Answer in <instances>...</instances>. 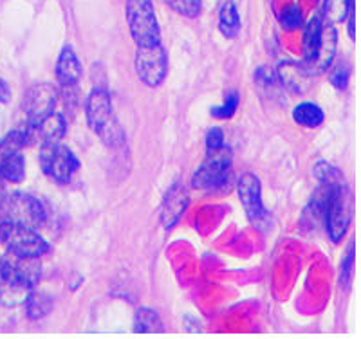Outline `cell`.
Instances as JSON below:
<instances>
[{"label": "cell", "instance_id": "1", "mask_svg": "<svg viewBox=\"0 0 361 339\" xmlns=\"http://www.w3.org/2000/svg\"><path fill=\"white\" fill-rule=\"evenodd\" d=\"M40 280L37 258L9 257L0 258V305H24L27 295Z\"/></svg>", "mask_w": 361, "mask_h": 339}, {"label": "cell", "instance_id": "2", "mask_svg": "<svg viewBox=\"0 0 361 339\" xmlns=\"http://www.w3.org/2000/svg\"><path fill=\"white\" fill-rule=\"evenodd\" d=\"M312 206L324 217L331 240L340 242L353 218L354 200L350 190L343 183L322 184V188L312 199Z\"/></svg>", "mask_w": 361, "mask_h": 339}, {"label": "cell", "instance_id": "3", "mask_svg": "<svg viewBox=\"0 0 361 339\" xmlns=\"http://www.w3.org/2000/svg\"><path fill=\"white\" fill-rule=\"evenodd\" d=\"M85 116L90 130L102 137L109 147H119L125 141L123 128L119 127L118 118L112 109L111 94L105 89H94L87 96Z\"/></svg>", "mask_w": 361, "mask_h": 339}, {"label": "cell", "instance_id": "4", "mask_svg": "<svg viewBox=\"0 0 361 339\" xmlns=\"http://www.w3.org/2000/svg\"><path fill=\"white\" fill-rule=\"evenodd\" d=\"M0 242L11 254L25 258H40L51 249L38 229L6 218H0Z\"/></svg>", "mask_w": 361, "mask_h": 339}, {"label": "cell", "instance_id": "5", "mask_svg": "<svg viewBox=\"0 0 361 339\" xmlns=\"http://www.w3.org/2000/svg\"><path fill=\"white\" fill-rule=\"evenodd\" d=\"M0 218L38 229L47 222V209L38 197L29 193H11L0 199Z\"/></svg>", "mask_w": 361, "mask_h": 339}, {"label": "cell", "instance_id": "6", "mask_svg": "<svg viewBox=\"0 0 361 339\" xmlns=\"http://www.w3.org/2000/svg\"><path fill=\"white\" fill-rule=\"evenodd\" d=\"M231 172V152L230 148L222 144L221 148L208 150L204 163L201 164L197 172L193 173V188L201 192H215L222 188L230 177Z\"/></svg>", "mask_w": 361, "mask_h": 339}, {"label": "cell", "instance_id": "7", "mask_svg": "<svg viewBox=\"0 0 361 339\" xmlns=\"http://www.w3.org/2000/svg\"><path fill=\"white\" fill-rule=\"evenodd\" d=\"M127 22L132 38L137 45L161 42L159 24L152 0H127Z\"/></svg>", "mask_w": 361, "mask_h": 339}, {"label": "cell", "instance_id": "8", "mask_svg": "<svg viewBox=\"0 0 361 339\" xmlns=\"http://www.w3.org/2000/svg\"><path fill=\"white\" fill-rule=\"evenodd\" d=\"M38 159H40L42 172L56 184H69L80 168L78 157L60 143L40 144Z\"/></svg>", "mask_w": 361, "mask_h": 339}, {"label": "cell", "instance_id": "9", "mask_svg": "<svg viewBox=\"0 0 361 339\" xmlns=\"http://www.w3.org/2000/svg\"><path fill=\"white\" fill-rule=\"evenodd\" d=\"M135 73L147 87H159L169 73V56L161 42L150 45H137L134 58Z\"/></svg>", "mask_w": 361, "mask_h": 339}, {"label": "cell", "instance_id": "10", "mask_svg": "<svg viewBox=\"0 0 361 339\" xmlns=\"http://www.w3.org/2000/svg\"><path fill=\"white\" fill-rule=\"evenodd\" d=\"M58 101V89L53 83H37L27 90L24 98L25 125L33 127L45 116L54 112Z\"/></svg>", "mask_w": 361, "mask_h": 339}, {"label": "cell", "instance_id": "11", "mask_svg": "<svg viewBox=\"0 0 361 339\" xmlns=\"http://www.w3.org/2000/svg\"><path fill=\"white\" fill-rule=\"evenodd\" d=\"M238 200L253 224L260 226L267 221V209L262 202V184L255 173H244L237 186Z\"/></svg>", "mask_w": 361, "mask_h": 339}, {"label": "cell", "instance_id": "12", "mask_svg": "<svg viewBox=\"0 0 361 339\" xmlns=\"http://www.w3.org/2000/svg\"><path fill=\"white\" fill-rule=\"evenodd\" d=\"M336 45H338V35H336V29H334V24H331V22H324L320 45H318V49H316V54L312 56L311 61H307V63H302V61H300V66L304 67V70L309 74V76L324 74L325 70L331 67L334 56H336Z\"/></svg>", "mask_w": 361, "mask_h": 339}, {"label": "cell", "instance_id": "13", "mask_svg": "<svg viewBox=\"0 0 361 339\" xmlns=\"http://www.w3.org/2000/svg\"><path fill=\"white\" fill-rule=\"evenodd\" d=\"M188 190L180 183L172 184L164 195L163 204H161V224L164 226V229H172L180 221V217L185 215L186 208H188Z\"/></svg>", "mask_w": 361, "mask_h": 339}, {"label": "cell", "instance_id": "14", "mask_svg": "<svg viewBox=\"0 0 361 339\" xmlns=\"http://www.w3.org/2000/svg\"><path fill=\"white\" fill-rule=\"evenodd\" d=\"M29 128H31V134H33V143H60L67 132V123L62 114L51 112L49 116H45V118L40 119L37 125H33V127Z\"/></svg>", "mask_w": 361, "mask_h": 339}, {"label": "cell", "instance_id": "15", "mask_svg": "<svg viewBox=\"0 0 361 339\" xmlns=\"http://www.w3.org/2000/svg\"><path fill=\"white\" fill-rule=\"evenodd\" d=\"M82 78V63L71 45H66L56 61V80L62 87H74Z\"/></svg>", "mask_w": 361, "mask_h": 339}, {"label": "cell", "instance_id": "16", "mask_svg": "<svg viewBox=\"0 0 361 339\" xmlns=\"http://www.w3.org/2000/svg\"><path fill=\"white\" fill-rule=\"evenodd\" d=\"M279 78L283 85L291 89L293 92H304L309 85V76L304 70V67L300 63H293V61H286L279 67Z\"/></svg>", "mask_w": 361, "mask_h": 339}, {"label": "cell", "instance_id": "17", "mask_svg": "<svg viewBox=\"0 0 361 339\" xmlns=\"http://www.w3.org/2000/svg\"><path fill=\"white\" fill-rule=\"evenodd\" d=\"M25 177V159L20 150H11L0 161V179L8 183H22Z\"/></svg>", "mask_w": 361, "mask_h": 339}, {"label": "cell", "instance_id": "18", "mask_svg": "<svg viewBox=\"0 0 361 339\" xmlns=\"http://www.w3.org/2000/svg\"><path fill=\"white\" fill-rule=\"evenodd\" d=\"M219 29L226 38H235L240 31V17H238L237 6L231 0H226L219 11Z\"/></svg>", "mask_w": 361, "mask_h": 339}, {"label": "cell", "instance_id": "19", "mask_svg": "<svg viewBox=\"0 0 361 339\" xmlns=\"http://www.w3.org/2000/svg\"><path fill=\"white\" fill-rule=\"evenodd\" d=\"M322 29H324V18L322 17H312L311 20L305 24L304 29V60L302 63H307L312 60L316 54V49L320 45L322 38Z\"/></svg>", "mask_w": 361, "mask_h": 339}, {"label": "cell", "instance_id": "20", "mask_svg": "<svg viewBox=\"0 0 361 339\" xmlns=\"http://www.w3.org/2000/svg\"><path fill=\"white\" fill-rule=\"evenodd\" d=\"M293 119L305 128H316V127H320L322 123H324L325 114L324 111H322V106H318L316 103L305 101L295 106V111H293Z\"/></svg>", "mask_w": 361, "mask_h": 339}, {"label": "cell", "instance_id": "21", "mask_svg": "<svg viewBox=\"0 0 361 339\" xmlns=\"http://www.w3.org/2000/svg\"><path fill=\"white\" fill-rule=\"evenodd\" d=\"M25 309H27V316L31 319H40L44 316L49 314L51 307H53V300L51 296H47L42 290H37L33 287L31 292L27 295V300H25Z\"/></svg>", "mask_w": 361, "mask_h": 339}, {"label": "cell", "instance_id": "22", "mask_svg": "<svg viewBox=\"0 0 361 339\" xmlns=\"http://www.w3.org/2000/svg\"><path fill=\"white\" fill-rule=\"evenodd\" d=\"M134 331L135 332H161L163 323L152 309H137L134 316Z\"/></svg>", "mask_w": 361, "mask_h": 339}, {"label": "cell", "instance_id": "23", "mask_svg": "<svg viewBox=\"0 0 361 339\" xmlns=\"http://www.w3.org/2000/svg\"><path fill=\"white\" fill-rule=\"evenodd\" d=\"M354 9L353 0H325L324 2V17L331 24H338L347 18V15Z\"/></svg>", "mask_w": 361, "mask_h": 339}, {"label": "cell", "instance_id": "24", "mask_svg": "<svg viewBox=\"0 0 361 339\" xmlns=\"http://www.w3.org/2000/svg\"><path fill=\"white\" fill-rule=\"evenodd\" d=\"M314 175H316V179L320 180L322 184L343 183V177H341L340 170H338L336 166H333V164L325 163V161H322V163L316 164Z\"/></svg>", "mask_w": 361, "mask_h": 339}, {"label": "cell", "instance_id": "25", "mask_svg": "<svg viewBox=\"0 0 361 339\" xmlns=\"http://www.w3.org/2000/svg\"><path fill=\"white\" fill-rule=\"evenodd\" d=\"M238 103H240V98H238L237 92H230V94L226 96L222 105L212 109V116H214L215 119H230L231 116L237 112Z\"/></svg>", "mask_w": 361, "mask_h": 339}, {"label": "cell", "instance_id": "26", "mask_svg": "<svg viewBox=\"0 0 361 339\" xmlns=\"http://www.w3.org/2000/svg\"><path fill=\"white\" fill-rule=\"evenodd\" d=\"M170 8L183 17L195 18L201 13V0H166Z\"/></svg>", "mask_w": 361, "mask_h": 339}, {"label": "cell", "instance_id": "27", "mask_svg": "<svg viewBox=\"0 0 361 339\" xmlns=\"http://www.w3.org/2000/svg\"><path fill=\"white\" fill-rule=\"evenodd\" d=\"M280 24L286 29H298L302 25V11L296 4H289L280 13Z\"/></svg>", "mask_w": 361, "mask_h": 339}, {"label": "cell", "instance_id": "28", "mask_svg": "<svg viewBox=\"0 0 361 339\" xmlns=\"http://www.w3.org/2000/svg\"><path fill=\"white\" fill-rule=\"evenodd\" d=\"M349 76H350V70H349V67L345 66H338L336 69L333 70V74H331V83H333L334 87H336V89H345V87H347V83H349Z\"/></svg>", "mask_w": 361, "mask_h": 339}, {"label": "cell", "instance_id": "29", "mask_svg": "<svg viewBox=\"0 0 361 339\" xmlns=\"http://www.w3.org/2000/svg\"><path fill=\"white\" fill-rule=\"evenodd\" d=\"M353 266H354V244L349 245V251H347V257L341 261V276L340 283L347 285L350 280V274H353Z\"/></svg>", "mask_w": 361, "mask_h": 339}, {"label": "cell", "instance_id": "30", "mask_svg": "<svg viewBox=\"0 0 361 339\" xmlns=\"http://www.w3.org/2000/svg\"><path fill=\"white\" fill-rule=\"evenodd\" d=\"M224 144V134H222L221 128H212V130L206 134V148L208 150H215V148H221Z\"/></svg>", "mask_w": 361, "mask_h": 339}, {"label": "cell", "instance_id": "31", "mask_svg": "<svg viewBox=\"0 0 361 339\" xmlns=\"http://www.w3.org/2000/svg\"><path fill=\"white\" fill-rule=\"evenodd\" d=\"M11 101V89L8 83L0 78V103H9Z\"/></svg>", "mask_w": 361, "mask_h": 339}]
</instances>
